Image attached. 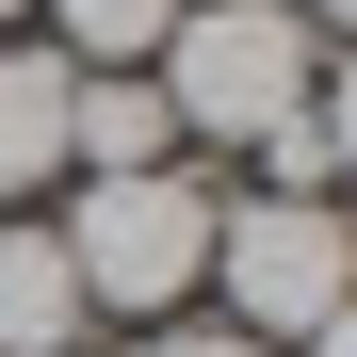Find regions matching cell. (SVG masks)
Here are the masks:
<instances>
[{
	"instance_id": "cell-1",
	"label": "cell",
	"mask_w": 357,
	"mask_h": 357,
	"mask_svg": "<svg viewBox=\"0 0 357 357\" xmlns=\"http://www.w3.org/2000/svg\"><path fill=\"white\" fill-rule=\"evenodd\" d=\"M146 82H162V114H178V162H195V146L244 162L276 114L325 82V33L292 17V0H178L162 49H146Z\"/></svg>"
},
{
	"instance_id": "cell-2",
	"label": "cell",
	"mask_w": 357,
	"mask_h": 357,
	"mask_svg": "<svg viewBox=\"0 0 357 357\" xmlns=\"http://www.w3.org/2000/svg\"><path fill=\"white\" fill-rule=\"evenodd\" d=\"M211 178L195 162H146V178H82V211H66V276H82V309L98 325H178L195 309V276H211Z\"/></svg>"
},
{
	"instance_id": "cell-3",
	"label": "cell",
	"mask_w": 357,
	"mask_h": 357,
	"mask_svg": "<svg viewBox=\"0 0 357 357\" xmlns=\"http://www.w3.org/2000/svg\"><path fill=\"white\" fill-rule=\"evenodd\" d=\"M195 292H227V325L276 341V357L309 341V325H341V309H357V227H341V195H227Z\"/></svg>"
},
{
	"instance_id": "cell-4",
	"label": "cell",
	"mask_w": 357,
	"mask_h": 357,
	"mask_svg": "<svg viewBox=\"0 0 357 357\" xmlns=\"http://www.w3.org/2000/svg\"><path fill=\"white\" fill-rule=\"evenodd\" d=\"M146 162H178L162 82H146V66H82V82H66V178H146Z\"/></svg>"
},
{
	"instance_id": "cell-5",
	"label": "cell",
	"mask_w": 357,
	"mask_h": 357,
	"mask_svg": "<svg viewBox=\"0 0 357 357\" xmlns=\"http://www.w3.org/2000/svg\"><path fill=\"white\" fill-rule=\"evenodd\" d=\"M66 49L49 33H0V211H33L49 178H66Z\"/></svg>"
},
{
	"instance_id": "cell-6",
	"label": "cell",
	"mask_w": 357,
	"mask_h": 357,
	"mask_svg": "<svg viewBox=\"0 0 357 357\" xmlns=\"http://www.w3.org/2000/svg\"><path fill=\"white\" fill-rule=\"evenodd\" d=\"M82 341H98V309L66 276V227L0 211V357H82Z\"/></svg>"
},
{
	"instance_id": "cell-7",
	"label": "cell",
	"mask_w": 357,
	"mask_h": 357,
	"mask_svg": "<svg viewBox=\"0 0 357 357\" xmlns=\"http://www.w3.org/2000/svg\"><path fill=\"white\" fill-rule=\"evenodd\" d=\"M244 162H260V195H341V162H357V98H341V82H309Z\"/></svg>"
},
{
	"instance_id": "cell-8",
	"label": "cell",
	"mask_w": 357,
	"mask_h": 357,
	"mask_svg": "<svg viewBox=\"0 0 357 357\" xmlns=\"http://www.w3.org/2000/svg\"><path fill=\"white\" fill-rule=\"evenodd\" d=\"M33 17H49V49H66V66H146L178 0H33Z\"/></svg>"
},
{
	"instance_id": "cell-9",
	"label": "cell",
	"mask_w": 357,
	"mask_h": 357,
	"mask_svg": "<svg viewBox=\"0 0 357 357\" xmlns=\"http://www.w3.org/2000/svg\"><path fill=\"white\" fill-rule=\"evenodd\" d=\"M146 357H276V341H244V325H162Z\"/></svg>"
},
{
	"instance_id": "cell-10",
	"label": "cell",
	"mask_w": 357,
	"mask_h": 357,
	"mask_svg": "<svg viewBox=\"0 0 357 357\" xmlns=\"http://www.w3.org/2000/svg\"><path fill=\"white\" fill-rule=\"evenodd\" d=\"M0 33H33V0H0Z\"/></svg>"
}]
</instances>
